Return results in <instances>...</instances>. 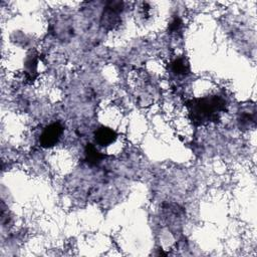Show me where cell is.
<instances>
[{
    "mask_svg": "<svg viewBox=\"0 0 257 257\" xmlns=\"http://www.w3.org/2000/svg\"><path fill=\"white\" fill-rule=\"evenodd\" d=\"M188 108L191 120L195 124L202 125L216 121L225 111L226 102L218 95L205 96L190 100Z\"/></svg>",
    "mask_w": 257,
    "mask_h": 257,
    "instance_id": "1",
    "label": "cell"
},
{
    "mask_svg": "<svg viewBox=\"0 0 257 257\" xmlns=\"http://www.w3.org/2000/svg\"><path fill=\"white\" fill-rule=\"evenodd\" d=\"M122 10V2L111 1L107 3L101 17V24L105 28H112L119 22V14Z\"/></svg>",
    "mask_w": 257,
    "mask_h": 257,
    "instance_id": "2",
    "label": "cell"
},
{
    "mask_svg": "<svg viewBox=\"0 0 257 257\" xmlns=\"http://www.w3.org/2000/svg\"><path fill=\"white\" fill-rule=\"evenodd\" d=\"M63 133V127L58 123H51L46 126L40 136V144L44 148H50L56 145Z\"/></svg>",
    "mask_w": 257,
    "mask_h": 257,
    "instance_id": "3",
    "label": "cell"
},
{
    "mask_svg": "<svg viewBox=\"0 0 257 257\" xmlns=\"http://www.w3.org/2000/svg\"><path fill=\"white\" fill-rule=\"evenodd\" d=\"M239 126L241 128H251L256 123V108L254 104H249V107L246 106L239 113L238 117Z\"/></svg>",
    "mask_w": 257,
    "mask_h": 257,
    "instance_id": "4",
    "label": "cell"
},
{
    "mask_svg": "<svg viewBox=\"0 0 257 257\" xmlns=\"http://www.w3.org/2000/svg\"><path fill=\"white\" fill-rule=\"evenodd\" d=\"M116 139V134L109 127L101 126L94 133V140L100 146H108L112 144Z\"/></svg>",
    "mask_w": 257,
    "mask_h": 257,
    "instance_id": "5",
    "label": "cell"
},
{
    "mask_svg": "<svg viewBox=\"0 0 257 257\" xmlns=\"http://www.w3.org/2000/svg\"><path fill=\"white\" fill-rule=\"evenodd\" d=\"M85 156H86V160L89 164L92 165H96L98 164L101 159L103 158V155H101L98 150L91 144L87 145L85 148Z\"/></svg>",
    "mask_w": 257,
    "mask_h": 257,
    "instance_id": "6",
    "label": "cell"
},
{
    "mask_svg": "<svg viewBox=\"0 0 257 257\" xmlns=\"http://www.w3.org/2000/svg\"><path fill=\"white\" fill-rule=\"evenodd\" d=\"M172 70L174 73H176L178 75L186 74L189 72V64L184 58L175 59L172 62Z\"/></svg>",
    "mask_w": 257,
    "mask_h": 257,
    "instance_id": "7",
    "label": "cell"
},
{
    "mask_svg": "<svg viewBox=\"0 0 257 257\" xmlns=\"http://www.w3.org/2000/svg\"><path fill=\"white\" fill-rule=\"evenodd\" d=\"M181 25H182V22H181L180 18L176 17V18L173 19V21H172L171 24H170V30H171L172 32H176V31H178V30L180 29Z\"/></svg>",
    "mask_w": 257,
    "mask_h": 257,
    "instance_id": "8",
    "label": "cell"
}]
</instances>
